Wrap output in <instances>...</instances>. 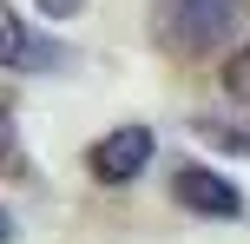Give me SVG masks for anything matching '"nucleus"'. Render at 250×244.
<instances>
[{
	"instance_id": "obj_1",
	"label": "nucleus",
	"mask_w": 250,
	"mask_h": 244,
	"mask_svg": "<svg viewBox=\"0 0 250 244\" xmlns=\"http://www.w3.org/2000/svg\"><path fill=\"white\" fill-rule=\"evenodd\" d=\"M230 20H237V0H171L158 26L171 46H211Z\"/></svg>"
},
{
	"instance_id": "obj_2",
	"label": "nucleus",
	"mask_w": 250,
	"mask_h": 244,
	"mask_svg": "<svg viewBox=\"0 0 250 244\" xmlns=\"http://www.w3.org/2000/svg\"><path fill=\"white\" fill-rule=\"evenodd\" d=\"M171 198L185 211H198V218H237V211H244L237 185H230L224 172H204V165H178L171 172Z\"/></svg>"
},
{
	"instance_id": "obj_3",
	"label": "nucleus",
	"mask_w": 250,
	"mask_h": 244,
	"mask_svg": "<svg viewBox=\"0 0 250 244\" xmlns=\"http://www.w3.org/2000/svg\"><path fill=\"white\" fill-rule=\"evenodd\" d=\"M145 165H151V132L145 126H119L92 145V178L99 185H132Z\"/></svg>"
},
{
	"instance_id": "obj_4",
	"label": "nucleus",
	"mask_w": 250,
	"mask_h": 244,
	"mask_svg": "<svg viewBox=\"0 0 250 244\" xmlns=\"http://www.w3.org/2000/svg\"><path fill=\"white\" fill-rule=\"evenodd\" d=\"M33 53H40V46H33V33H26V20L0 0V66H26Z\"/></svg>"
},
{
	"instance_id": "obj_5",
	"label": "nucleus",
	"mask_w": 250,
	"mask_h": 244,
	"mask_svg": "<svg viewBox=\"0 0 250 244\" xmlns=\"http://www.w3.org/2000/svg\"><path fill=\"white\" fill-rule=\"evenodd\" d=\"M191 132H198V139H211V145H224V152H250V132L224 126V119H191Z\"/></svg>"
},
{
	"instance_id": "obj_6",
	"label": "nucleus",
	"mask_w": 250,
	"mask_h": 244,
	"mask_svg": "<svg viewBox=\"0 0 250 244\" xmlns=\"http://www.w3.org/2000/svg\"><path fill=\"white\" fill-rule=\"evenodd\" d=\"M224 92H230V99H244V106H250V46H237V53L224 60Z\"/></svg>"
},
{
	"instance_id": "obj_7",
	"label": "nucleus",
	"mask_w": 250,
	"mask_h": 244,
	"mask_svg": "<svg viewBox=\"0 0 250 244\" xmlns=\"http://www.w3.org/2000/svg\"><path fill=\"white\" fill-rule=\"evenodd\" d=\"M79 7H86V0H40V13H53V20H73Z\"/></svg>"
},
{
	"instance_id": "obj_8",
	"label": "nucleus",
	"mask_w": 250,
	"mask_h": 244,
	"mask_svg": "<svg viewBox=\"0 0 250 244\" xmlns=\"http://www.w3.org/2000/svg\"><path fill=\"white\" fill-rule=\"evenodd\" d=\"M7 152H13V126L0 119V158H7Z\"/></svg>"
},
{
	"instance_id": "obj_9",
	"label": "nucleus",
	"mask_w": 250,
	"mask_h": 244,
	"mask_svg": "<svg viewBox=\"0 0 250 244\" xmlns=\"http://www.w3.org/2000/svg\"><path fill=\"white\" fill-rule=\"evenodd\" d=\"M0 244H13V218H7V205H0Z\"/></svg>"
}]
</instances>
